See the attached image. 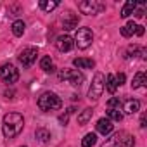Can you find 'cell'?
I'll use <instances>...</instances> for the list:
<instances>
[{"label": "cell", "mask_w": 147, "mask_h": 147, "mask_svg": "<svg viewBox=\"0 0 147 147\" xmlns=\"http://www.w3.org/2000/svg\"><path fill=\"white\" fill-rule=\"evenodd\" d=\"M73 42H75V45L80 49V50H85L92 45L94 42V33L90 28H78L75 38H73Z\"/></svg>", "instance_id": "cell-3"}, {"label": "cell", "mask_w": 147, "mask_h": 147, "mask_svg": "<svg viewBox=\"0 0 147 147\" xmlns=\"http://www.w3.org/2000/svg\"><path fill=\"white\" fill-rule=\"evenodd\" d=\"M55 47H57L59 52H69L73 47H75V42H73V38L69 35H61L55 40Z\"/></svg>", "instance_id": "cell-10"}, {"label": "cell", "mask_w": 147, "mask_h": 147, "mask_svg": "<svg viewBox=\"0 0 147 147\" xmlns=\"http://www.w3.org/2000/svg\"><path fill=\"white\" fill-rule=\"evenodd\" d=\"M97 131L102 135H109L113 131V121H109L107 118H100L97 121Z\"/></svg>", "instance_id": "cell-12"}, {"label": "cell", "mask_w": 147, "mask_h": 147, "mask_svg": "<svg viewBox=\"0 0 147 147\" xmlns=\"http://www.w3.org/2000/svg\"><path fill=\"white\" fill-rule=\"evenodd\" d=\"M119 107H121L119 99L113 97V99H109V100H107V109H119Z\"/></svg>", "instance_id": "cell-26"}, {"label": "cell", "mask_w": 147, "mask_h": 147, "mask_svg": "<svg viewBox=\"0 0 147 147\" xmlns=\"http://www.w3.org/2000/svg\"><path fill=\"white\" fill-rule=\"evenodd\" d=\"M40 67H42L45 73H54V71H55V66H54V62H52V59H50L49 55L42 57V61H40Z\"/></svg>", "instance_id": "cell-17"}, {"label": "cell", "mask_w": 147, "mask_h": 147, "mask_svg": "<svg viewBox=\"0 0 147 147\" xmlns=\"http://www.w3.org/2000/svg\"><path fill=\"white\" fill-rule=\"evenodd\" d=\"M57 5H59L57 0H54V2H49V0H40V9H42V11H45V12L54 11Z\"/></svg>", "instance_id": "cell-24"}, {"label": "cell", "mask_w": 147, "mask_h": 147, "mask_svg": "<svg viewBox=\"0 0 147 147\" xmlns=\"http://www.w3.org/2000/svg\"><path fill=\"white\" fill-rule=\"evenodd\" d=\"M135 33H137L138 36H142V35H144V26H137V30H135Z\"/></svg>", "instance_id": "cell-32"}, {"label": "cell", "mask_w": 147, "mask_h": 147, "mask_svg": "<svg viewBox=\"0 0 147 147\" xmlns=\"http://www.w3.org/2000/svg\"><path fill=\"white\" fill-rule=\"evenodd\" d=\"M24 28H26V24H24V21H21V19H18V21L12 23V33H14L16 36H23Z\"/></svg>", "instance_id": "cell-21"}, {"label": "cell", "mask_w": 147, "mask_h": 147, "mask_svg": "<svg viewBox=\"0 0 147 147\" xmlns=\"http://www.w3.org/2000/svg\"><path fill=\"white\" fill-rule=\"evenodd\" d=\"M35 137H36L42 144H47V142L50 140V131L45 130V128H38V130L35 131Z\"/></svg>", "instance_id": "cell-22"}, {"label": "cell", "mask_w": 147, "mask_h": 147, "mask_svg": "<svg viewBox=\"0 0 147 147\" xmlns=\"http://www.w3.org/2000/svg\"><path fill=\"white\" fill-rule=\"evenodd\" d=\"M138 109H140V102H138L137 99H128V100L123 104V111H125L126 114H135Z\"/></svg>", "instance_id": "cell-13"}, {"label": "cell", "mask_w": 147, "mask_h": 147, "mask_svg": "<svg viewBox=\"0 0 147 147\" xmlns=\"http://www.w3.org/2000/svg\"><path fill=\"white\" fill-rule=\"evenodd\" d=\"M135 30H137V24H135L133 21H130V23H126V24L121 28V35H123L125 38H128V36H133Z\"/></svg>", "instance_id": "cell-19"}, {"label": "cell", "mask_w": 147, "mask_h": 147, "mask_svg": "<svg viewBox=\"0 0 147 147\" xmlns=\"http://www.w3.org/2000/svg\"><path fill=\"white\" fill-rule=\"evenodd\" d=\"M107 119L109 121H121L123 119V113L119 109H107Z\"/></svg>", "instance_id": "cell-25"}, {"label": "cell", "mask_w": 147, "mask_h": 147, "mask_svg": "<svg viewBox=\"0 0 147 147\" xmlns=\"http://www.w3.org/2000/svg\"><path fill=\"white\" fill-rule=\"evenodd\" d=\"M73 64H75L78 69H92V67L95 66V62H94L92 59H85V57L75 59V61H73Z\"/></svg>", "instance_id": "cell-14"}, {"label": "cell", "mask_w": 147, "mask_h": 147, "mask_svg": "<svg viewBox=\"0 0 147 147\" xmlns=\"http://www.w3.org/2000/svg\"><path fill=\"white\" fill-rule=\"evenodd\" d=\"M142 85H147V76H145V73H137V75L133 76L131 80V88H140Z\"/></svg>", "instance_id": "cell-15"}, {"label": "cell", "mask_w": 147, "mask_h": 147, "mask_svg": "<svg viewBox=\"0 0 147 147\" xmlns=\"http://www.w3.org/2000/svg\"><path fill=\"white\" fill-rule=\"evenodd\" d=\"M92 114H94V109H92V107L83 109V113L78 116V123H80V125H87V123L92 119Z\"/></svg>", "instance_id": "cell-20"}, {"label": "cell", "mask_w": 147, "mask_h": 147, "mask_svg": "<svg viewBox=\"0 0 147 147\" xmlns=\"http://www.w3.org/2000/svg\"><path fill=\"white\" fill-rule=\"evenodd\" d=\"M100 147H118V145H116V142H114V137H113V138H107V140H106V142H104Z\"/></svg>", "instance_id": "cell-29"}, {"label": "cell", "mask_w": 147, "mask_h": 147, "mask_svg": "<svg viewBox=\"0 0 147 147\" xmlns=\"http://www.w3.org/2000/svg\"><path fill=\"white\" fill-rule=\"evenodd\" d=\"M104 85H106L104 75H102V73H95V76L92 80V85L88 88V99L90 100H97L102 95V92H104Z\"/></svg>", "instance_id": "cell-4"}, {"label": "cell", "mask_w": 147, "mask_h": 147, "mask_svg": "<svg viewBox=\"0 0 147 147\" xmlns=\"http://www.w3.org/2000/svg\"><path fill=\"white\" fill-rule=\"evenodd\" d=\"M62 26H64V30H75L78 26V16L73 12H66L62 18Z\"/></svg>", "instance_id": "cell-11"}, {"label": "cell", "mask_w": 147, "mask_h": 147, "mask_svg": "<svg viewBox=\"0 0 147 147\" xmlns=\"http://www.w3.org/2000/svg\"><path fill=\"white\" fill-rule=\"evenodd\" d=\"M97 142V135L95 133H87L82 140V147H94Z\"/></svg>", "instance_id": "cell-23"}, {"label": "cell", "mask_w": 147, "mask_h": 147, "mask_svg": "<svg viewBox=\"0 0 147 147\" xmlns=\"http://www.w3.org/2000/svg\"><path fill=\"white\" fill-rule=\"evenodd\" d=\"M78 9L82 11V14L87 16H95L102 11H106V4L99 2V0H83V2L78 4Z\"/></svg>", "instance_id": "cell-5"}, {"label": "cell", "mask_w": 147, "mask_h": 147, "mask_svg": "<svg viewBox=\"0 0 147 147\" xmlns=\"http://www.w3.org/2000/svg\"><path fill=\"white\" fill-rule=\"evenodd\" d=\"M114 142H116L118 147H133V145H135L133 135L128 133V131H125V130H121V131H118V133L114 135Z\"/></svg>", "instance_id": "cell-9"}, {"label": "cell", "mask_w": 147, "mask_h": 147, "mask_svg": "<svg viewBox=\"0 0 147 147\" xmlns=\"http://www.w3.org/2000/svg\"><path fill=\"white\" fill-rule=\"evenodd\" d=\"M0 78H2L5 83H16L19 80V71L12 64H4L0 67Z\"/></svg>", "instance_id": "cell-7"}, {"label": "cell", "mask_w": 147, "mask_h": 147, "mask_svg": "<svg viewBox=\"0 0 147 147\" xmlns=\"http://www.w3.org/2000/svg\"><path fill=\"white\" fill-rule=\"evenodd\" d=\"M36 55H38V50L33 49V47H28V49H24V50L19 54V61H21V64H23L24 67H30V66L35 64Z\"/></svg>", "instance_id": "cell-8"}, {"label": "cell", "mask_w": 147, "mask_h": 147, "mask_svg": "<svg viewBox=\"0 0 147 147\" xmlns=\"http://www.w3.org/2000/svg\"><path fill=\"white\" fill-rule=\"evenodd\" d=\"M135 9H137V2H135V0H128V2L123 5V9H121V18H128V16H131Z\"/></svg>", "instance_id": "cell-16"}, {"label": "cell", "mask_w": 147, "mask_h": 147, "mask_svg": "<svg viewBox=\"0 0 147 147\" xmlns=\"http://www.w3.org/2000/svg\"><path fill=\"white\" fill-rule=\"evenodd\" d=\"M138 52H142V49L138 45H133V47H128V55L126 57H135Z\"/></svg>", "instance_id": "cell-27"}, {"label": "cell", "mask_w": 147, "mask_h": 147, "mask_svg": "<svg viewBox=\"0 0 147 147\" xmlns=\"http://www.w3.org/2000/svg\"><path fill=\"white\" fill-rule=\"evenodd\" d=\"M38 107L45 113L49 111H55V109H61L62 107V100L57 94L54 92H43L40 97H38Z\"/></svg>", "instance_id": "cell-2"}, {"label": "cell", "mask_w": 147, "mask_h": 147, "mask_svg": "<svg viewBox=\"0 0 147 147\" xmlns=\"http://www.w3.org/2000/svg\"><path fill=\"white\" fill-rule=\"evenodd\" d=\"M59 78H62V80H67L71 85H75V87H80V85L85 82L83 73H82V71H78V69H67V71H61Z\"/></svg>", "instance_id": "cell-6"}, {"label": "cell", "mask_w": 147, "mask_h": 147, "mask_svg": "<svg viewBox=\"0 0 147 147\" xmlns=\"http://www.w3.org/2000/svg\"><path fill=\"white\" fill-rule=\"evenodd\" d=\"M114 78H116V83H118V85H123V83H125V80H126V76L123 75V73H119V75H118V76H114Z\"/></svg>", "instance_id": "cell-30"}, {"label": "cell", "mask_w": 147, "mask_h": 147, "mask_svg": "<svg viewBox=\"0 0 147 147\" xmlns=\"http://www.w3.org/2000/svg\"><path fill=\"white\" fill-rule=\"evenodd\" d=\"M23 147H26V145H23Z\"/></svg>", "instance_id": "cell-33"}, {"label": "cell", "mask_w": 147, "mask_h": 147, "mask_svg": "<svg viewBox=\"0 0 147 147\" xmlns=\"http://www.w3.org/2000/svg\"><path fill=\"white\" fill-rule=\"evenodd\" d=\"M71 113H73V107H71V109H69L66 114H62V116L59 118V121H61L62 125H67V119H69V114H71Z\"/></svg>", "instance_id": "cell-28"}, {"label": "cell", "mask_w": 147, "mask_h": 147, "mask_svg": "<svg viewBox=\"0 0 147 147\" xmlns=\"http://www.w3.org/2000/svg\"><path fill=\"white\" fill-rule=\"evenodd\" d=\"M24 128V118L23 114L19 113H9L4 116V121H2V131L7 138H14L18 137Z\"/></svg>", "instance_id": "cell-1"}, {"label": "cell", "mask_w": 147, "mask_h": 147, "mask_svg": "<svg viewBox=\"0 0 147 147\" xmlns=\"http://www.w3.org/2000/svg\"><path fill=\"white\" fill-rule=\"evenodd\" d=\"M135 18H144V9H135Z\"/></svg>", "instance_id": "cell-31"}, {"label": "cell", "mask_w": 147, "mask_h": 147, "mask_svg": "<svg viewBox=\"0 0 147 147\" xmlns=\"http://www.w3.org/2000/svg\"><path fill=\"white\" fill-rule=\"evenodd\" d=\"M104 88H107V92H109V94H114V92L118 90V83H116V78H114V75H107Z\"/></svg>", "instance_id": "cell-18"}]
</instances>
